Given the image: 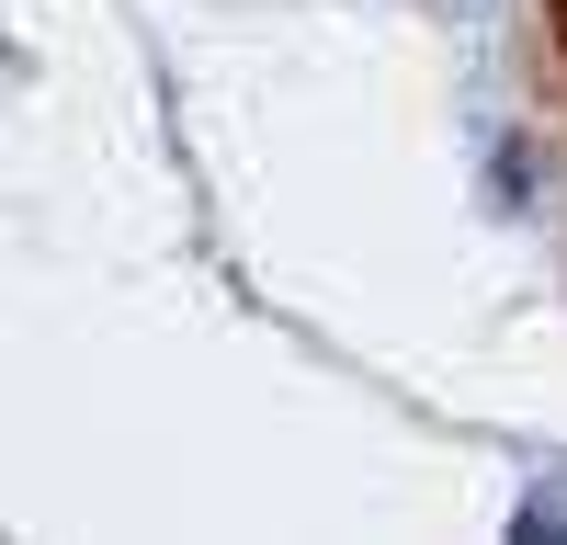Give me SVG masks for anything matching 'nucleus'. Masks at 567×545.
<instances>
[{
    "mask_svg": "<svg viewBox=\"0 0 567 545\" xmlns=\"http://www.w3.org/2000/svg\"><path fill=\"white\" fill-rule=\"evenodd\" d=\"M523 534H567V477H556V489H534V500H523Z\"/></svg>",
    "mask_w": 567,
    "mask_h": 545,
    "instance_id": "nucleus-1",
    "label": "nucleus"
}]
</instances>
